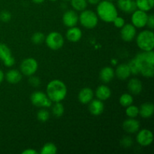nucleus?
<instances>
[{"mask_svg":"<svg viewBox=\"0 0 154 154\" xmlns=\"http://www.w3.org/2000/svg\"><path fill=\"white\" fill-rule=\"evenodd\" d=\"M139 64L140 74L151 78L154 75V53L153 51H141L135 57Z\"/></svg>","mask_w":154,"mask_h":154,"instance_id":"1","label":"nucleus"},{"mask_svg":"<svg viewBox=\"0 0 154 154\" xmlns=\"http://www.w3.org/2000/svg\"><path fill=\"white\" fill-rule=\"evenodd\" d=\"M46 92L52 102H61L66 97L67 87L63 81L55 79L48 83Z\"/></svg>","mask_w":154,"mask_h":154,"instance_id":"2","label":"nucleus"},{"mask_svg":"<svg viewBox=\"0 0 154 154\" xmlns=\"http://www.w3.org/2000/svg\"><path fill=\"white\" fill-rule=\"evenodd\" d=\"M96 14L104 22L112 23L116 17L118 16V12L116 6L111 1L104 0L97 4Z\"/></svg>","mask_w":154,"mask_h":154,"instance_id":"3","label":"nucleus"},{"mask_svg":"<svg viewBox=\"0 0 154 154\" xmlns=\"http://www.w3.org/2000/svg\"><path fill=\"white\" fill-rule=\"evenodd\" d=\"M136 43L141 51H153L154 48V35L152 30H143L138 34Z\"/></svg>","mask_w":154,"mask_h":154,"instance_id":"4","label":"nucleus"},{"mask_svg":"<svg viewBox=\"0 0 154 154\" xmlns=\"http://www.w3.org/2000/svg\"><path fill=\"white\" fill-rule=\"evenodd\" d=\"M78 21L83 27L92 29L97 26L99 17L94 11L91 10H84L78 16Z\"/></svg>","mask_w":154,"mask_h":154,"instance_id":"5","label":"nucleus"},{"mask_svg":"<svg viewBox=\"0 0 154 154\" xmlns=\"http://www.w3.org/2000/svg\"><path fill=\"white\" fill-rule=\"evenodd\" d=\"M47 46L53 51H57L64 45V38L58 32H51L45 39Z\"/></svg>","mask_w":154,"mask_h":154,"instance_id":"6","label":"nucleus"},{"mask_svg":"<svg viewBox=\"0 0 154 154\" xmlns=\"http://www.w3.org/2000/svg\"><path fill=\"white\" fill-rule=\"evenodd\" d=\"M30 99L32 104L38 108H50L52 105V101L48 95L42 91H35L32 93Z\"/></svg>","mask_w":154,"mask_h":154,"instance_id":"7","label":"nucleus"},{"mask_svg":"<svg viewBox=\"0 0 154 154\" xmlns=\"http://www.w3.org/2000/svg\"><path fill=\"white\" fill-rule=\"evenodd\" d=\"M38 64L34 58H26L22 61L20 66V71L22 75L29 77L33 75L37 72Z\"/></svg>","mask_w":154,"mask_h":154,"instance_id":"8","label":"nucleus"},{"mask_svg":"<svg viewBox=\"0 0 154 154\" xmlns=\"http://www.w3.org/2000/svg\"><path fill=\"white\" fill-rule=\"evenodd\" d=\"M147 12L144 11L136 9L135 11L132 13V17H131V21L132 23L135 28H143L147 25Z\"/></svg>","mask_w":154,"mask_h":154,"instance_id":"9","label":"nucleus"},{"mask_svg":"<svg viewBox=\"0 0 154 154\" xmlns=\"http://www.w3.org/2000/svg\"><path fill=\"white\" fill-rule=\"evenodd\" d=\"M0 60L3 62L6 67H11L15 63L11 51L5 44L0 43Z\"/></svg>","mask_w":154,"mask_h":154,"instance_id":"10","label":"nucleus"},{"mask_svg":"<svg viewBox=\"0 0 154 154\" xmlns=\"http://www.w3.org/2000/svg\"><path fill=\"white\" fill-rule=\"evenodd\" d=\"M136 136V141L139 145L142 147H147L150 145L153 141V132L147 129L138 130Z\"/></svg>","mask_w":154,"mask_h":154,"instance_id":"11","label":"nucleus"},{"mask_svg":"<svg viewBox=\"0 0 154 154\" xmlns=\"http://www.w3.org/2000/svg\"><path fill=\"white\" fill-rule=\"evenodd\" d=\"M136 28L132 24H125L120 30V36L122 40L126 42H130L134 40L136 36Z\"/></svg>","mask_w":154,"mask_h":154,"instance_id":"12","label":"nucleus"},{"mask_svg":"<svg viewBox=\"0 0 154 154\" xmlns=\"http://www.w3.org/2000/svg\"><path fill=\"white\" fill-rule=\"evenodd\" d=\"M63 23L69 28L75 26L78 23V15L77 12L74 10L66 11L63 15Z\"/></svg>","mask_w":154,"mask_h":154,"instance_id":"13","label":"nucleus"},{"mask_svg":"<svg viewBox=\"0 0 154 154\" xmlns=\"http://www.w3.org/2000/svg\"><path fill=\"white\" fill-rule=\"evenodd\" d=\"M123 129L125 132L128 133H136L140 129V123L138 120L135 118H128L123 121Z\"/></svg>","mask_w":154,"mask_h":154,"instance_id":"14","label":"nucleus"},{"mask_svg":"<svg viewBox=\"0 0 154 154\" xmlns=\"http://www.w3.org/2000/svg\"><path fill=\"white\" fill-rule=\"evenodd\" d=\"M117 6L119 9L126 14H131L137 9L135 0H117Z\"/></svg>","mask_w":154,"mask_h":154,"instance_id":"15","label":"nucleus"},{"mask_svg":"<svg viewBox=\"0 0 154 154\" xmlns=\"http://www.w3.org/2000/svg\"><path fill=\"white\" fill-rule=\"evenodd\" d=\"M89 111L92 115L94 116H99L102 114L105 109V106H104V103L102 101L99 100V99H92L90 102H89L88 106Z\"/></svg>","mask_w":154,"mask_h":154,"instance_id":"16","label":"nucleus"},{"mask_svg":"<svg viewBox=\"0 0 154 154\" xmlns=\"http://www.w3.org/2000/svg\"><path fill=\"white\" fill-rule=\"evenodd\" d=\"M127 88L131 94L139 95L143 90L142 83L138 78H132L128 81Z\"/></svg>","mask_w":154,"mask_h":154,"instance_id":"17","label":"nucleus"},{"mask_svg":"<svg viewBox=\"0 0 154 154\" xmlns=\"http://www.w3.org/2000/svg\"><path fill=\"white\" fill-rule=\"evenodd\" d=\"M114 74L117 78L122 80V81H124V80L128 79L130 77L131 72L128 64L121 63L117 66L116 70L114 71Z\"/></svg>","mask_w":154,"mask_h":154,"instance_id":"18","label":"nucleus"},{"mask_svg":"<svg viewBox=\"0 0 154 154\" xmlns=\"http://www.w3.org/2000/svg\"><path fill=\"white\" fill-rule=\"evenodd\" d=\"M66 38L69 42L75 43V42H79L81 38H82V31L80 28L76 27V26L73 27H70L66 32Z\"/></svg>","mask_w":154,"mask_h":154,"instance_id":"19","label":"nucleus"},{"mask_svg":"<svg viewBox=\"0 0 154 154\" xmlns=\"http://www.w3.org/2000/svg\"><path fill=\"white\" fill-rule=\"evenodd\" d=\"M93 96H94L93 90L90 87H84L78 93V100L81 103L86 105L93 99Z\"/></svg>","mask_w":154,"mask_h":154,"instance_id":"20","label":"nucleus"},{"mask_svg":"<svg viewBox=\"0 0 154 154\" xmlns=\"http://www.w3.org/2000/svg\"><path fill=\"white\" fill-rule=\"evenodd\" d=\"M138 115L144 119H148L153 116L154 113V105L151 102H145L140 106Z\"/></svg>","mask_w":154,"mask_h":154,"instance_id":"21","label":"nucleus"},{"mask_svg":"<svg viewBox=\"0 0 154 154\" xmlns=\"http://www.w3.org/2000/svg\"><path fill=\"white\" fill-rule=\"evenodd\" d=\"M114 76H115L114 70L111 67H109V66L104 67L99 72V78L105 84H108V83L111 82L114 79Z\"/></svg>","mask_w":154,"mask_h":154,"instance_id":"22","label":"nucleus"},{"mask_svg":"<svg viewBox=\"0 0 154 154\" xmlns=\"http://www.w3.org/2000/svg\"><path fill=\"white\" fill-rule=\"evenodd\" d=\"M6 81L11 84H17L22 80V73L16 69H11L8 71L5 75Z\"/></svg>","mask_w":154,"mask_h":154,"instance_id":"23","label":"nucleus"},{"mask_svg":"<svg viewBox=\"0 0 154 154\" xmlns=\"http://www.w3.org/2000/svg\"><path fill=\"white\" fill-rule=\"evenodd\" d=\"M111 96V90L108 86L100 85L96 90V96L101 101H105Z\"/></svg>","mask_w":154,"mask_h":154,"instance_id":"24","label":"nucleus"},{"mask_svg":"<svg viewBox=\"0 0 154 154\" xmlns=\"http://www.w3.org/2000/svg\"><path fill=\"white\" fill-rule=\"evenodd\" d=\"M137 8L144 11H150L154 6V0H135Z\"/></svg>","mask_w":154,"mask_h":154,"instance_id":"25","label":"nucleus"},{"mask_svg":"<svg viewBox=\"0 0 154 154\" xmlns=\"http://www.w3.org/2000/svg\"><path fill=\"white\" fill-rule=\"evenodd\" d=\"M71 5L74 10L77 11H82L87 7V0H71Z\"/></svg>","mask_w":154,"mask_h":154,"instance_id":"26","label":"nucleus"},{"mask_svg":"<svg viewBox=\"0 0 154 154\" xmlns=\"http://www.w3.org/2000/svg\"><path fill=\"white\" fill-rule=\"evenodd\" d=\"M119 102H120L121 106L126 108V107L132 105V103H133V97H132V94H130V93H124V94H122L120 96Z\"/></svg>","mask_w":154,"mask_h":154,"instance_id":"27","label":"nucleus"},{"mask_svg":"<svg viewBox=\"0 0 154 154\" xmlns=\"http://www.w3.org/2000/svg\"><path fill=\"white\" fill-rule=\"evenodd\" d=\"M64 106L61 102H55L52 107V114L57 118L61 117L64 114Z\"/></svg>","mask_w":154,"mask_h":154,"instance_id":"28","label":"nucleus"},{"mask_svg":"<svg viewBox=\"0 0 154 154\" xmlns=\"http://www.w3.org/2000/svg\"><path fill=\"white\" fill-rule=\"evenodd\" d=\"M57 152V146L54 143H47L42 147L41 154H55Z\"/></svg>","mask_w":154,"mask_h":154,"instance_id":"29","label":"nucleus"},{"mask_svg":"<svg viewBox=\"0 0 154 154\" xmlns=\"http://www.w3.org/2000/svg\"><path fill=\"white\" fill-rule=\"evenodd\" d=\"M128 66H129V69H130L131 74H132V75H138V74H140L139 64H138V61H137V60L135 57L132 58L129 62Z\"/></svg>","mask_w":154,"mask_h":154,"instance_id":"30","label":"nucleus"},{"mask_svg":"<svg viewBox=\"0 0 154 154\" xmlns=\"http://www.w3.org/2000/svg\"><path fill=\"white\" fill-rule=\"evenodd\" d=\"M138 113H139V109L135 105H129L126 107V114L129 118H135L138 117Z\"/></svg>","mask_w":154,"mask_h":154,"instance_id":"31","label":"nucleus"},{"mask_svg":"<svg viewBox=\"0 0 154 154\" xmlns=\"http://www.w3.org/2000/svg\"><path fill=\"white\" fill-rule=\"evenodd\" d=\"M45 35H44L43 32H35L34 34L32 35L31 41L33 44L35 45H40L42 42H45Z\"/></svg>","mask_w":154,"mask_h":154,"instance_id":"32","label":"nucleus"},{"mask_svg":"<svg viewBox=\"0 0 154 154\" xmlns=\"http://www.w3.org/2000/svg\"><path fill=\"white\" fill-rule=\"evenodd\" d=\"M50 118V114L48 111L46 109H41L38 111L37 113V119L38 121L45 123V122L48 121Z\"/></svg>","mask_w":154,"mask_h":154,"instance_id":"33","label":"nucleus"},{"mask_svg":"<svg viewBox=\"0 0 154 154\" xmlns=\"http://www.w3.org/2000/svg\"><path fill=\"white\" fill-rule=\"evenodd\" d=\"M133 144L132 138L129 136H125L120 140V145L124 148H129Z\"/></svg>","mask_w":154,"mask_h":154,"instance_id":"34","label":"nucleus"},{"mask_svg":"<svg viewBox=\"0 0 154 154\" xmlns=\"http://www.w3.org/2000/svg\"><path fill=\"white\" fill-rule=\"evenodd\" d=\"M29 84L33 87H38L41 85V80L38 77L35 76L34 75L29 76Z\"/></svg>","mask_w":154,"mask_h":154,"instance_id":"35","label":"nucleus"},{"mask_svg":"<svg viewBox=\"0 0 154 154\" xmlns=\"http://www.w3.org/2000/svg\"><path fill=\"white\" fill-rule=\"evenodd\" d=\"M112 23H114V26L120 29H121L122 27L126 24V21H125L124 18H123L122 17H118V16L116 17L115 19L113 20Z\"/></svg>","mask_w":154,"mask_h":154,"instance_id":"36","label":"nucleus"},{"mask_svg":"<svg viewBox=\"0 0 154 154\" xmlns=\"http://www.w3.org/2000/svg\"><path fill=\"white\" fill-rule=\"evenodd\" d=\"M11 19V14L7 11H3L0 14V20L4 23H8Z\"/></svg>","mask_w":154,"mask_h":154,"instance_id":"37","label":"nucleus"},{"mask_svg":"<svg viewBox=\"0 0 154 154\" xmlns=\"http://www.w3.org/2000/svg\"><path fill=\"white\" fill-rule=\"evenodd\" d=\"M146 26H148L151 30L153 29V28H154V15L153 14L148 15V18H147V25Z\"/></svg>","mask_w":154,"mask_h":154,"instance_id":"38","label":"nucleus"},{"mask_svg":"<svg viewBox=\"0 0 154 154\" xmlns=\"http://www.w3.org/2000/svg\"><path fill=\"white\" fill-rule=\"evenodd\" d=\"M38 152L36 150H33V149H26V150H23L22 152V154H37Z\"/></svg>","mask_w":154,"mask_h":154,"instance_id":"39","label":"nucleus"},{"mask_svg":"<svg viewBox=\"0 0 154 154\" xmlns=\"http://www.w3.org/2000/svg\"><path fill=\"white\" fill-rule=\"evenodd\" d=\"M101 0H87V3H90L91 5H97Z\"/></svg>","mask_w":154,"mask_h":154,"instance_id":"40","label":"nucleus"},{"mask_svg":"<svg viewBox=\"0 0 154 154\" xmlns=\"http://www.w3.org/2000/svg\"><path fill=\"white\" fill-rule=\"evenodd\" d=\"M4 78H5V74L3 72L2 70L0 69V84L2 83V81H4Z\"/></svg>","mask_w":154,"mask_h":154,"instance_id":"41","label":"nucleus"},{"mask_svg":"<svg viewBox=\"0 0 154 154\" xmlns=\"http://www.w3.org/2000/svg\"><path fill=\"white\" fill-rule=\"evenodd\" d=\"M32 1L34 3H35V4H42V3H43L45 0H32Z\"/></svg>","mask_w":154,"mask_h":154,"instance_id":"42","label":"nucleus"},{"mask_svg":"<svg viewBox=\"0 0 154 154\" xmlns=\"http://www.w3.org/2000/svg\"><path fill=\"white\" fill-rule=\"evenodd\" d=\"M50 1H51V2H56V1H57V0H50Z\"/></svg>","mask_w":154,"mask_h":154,"instance_id":"43","label":"nucleus"},{"mask_svg":"<svg viewBox=\"0 0 154 154\" xmlns=\"http://www.w3.org/2000/svg\"><path fill=\"white\" fill-rule=\"evenodd\" d=\"M108 1H111V2H112V1H114V0H108Z\"/></svg>","mask_w":154,"mask_h":154,"instance_id":"44","label":"nucleus"},{"mask_svg":"<svg viewBox=\"0 0 154 154\" xmlns=\"http://www.w3.org/2000/svg\"><path fill=\"white\" fill-rule=\"evenodd\" d=\"M63 1H69V0H63Z\"/></svg>","mask_w":154,"mask_h":154,"instance_id":"45","label":"nucleus"}]
</instances>
